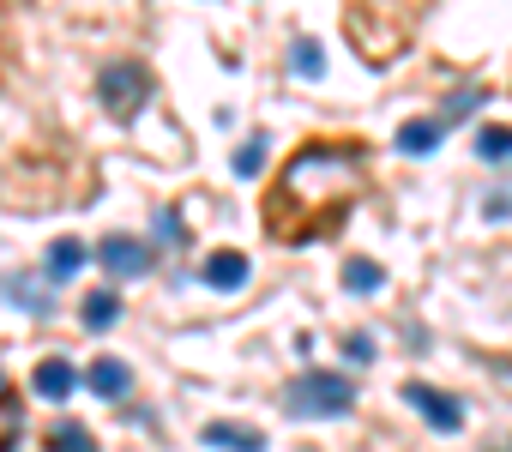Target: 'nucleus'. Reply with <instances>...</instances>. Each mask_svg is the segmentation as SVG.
Returning <instances> with one entry per match:
<instances>
[{"label": "nucleus", "mask_w": 512, "mask_h": 452, "mask_svg": "<svg viewBox=\"0 0 512 452\" xmlns=\"http://www.w3.org/2000/svg\"><path fill=\"white\" fill-rule=\"evenodd\" d=\"M284 410L290 416H350L356 410V380L350 374H332V368H308V374L290 380Z\"/></svg>", "instance_id": "obj_1"}, {"label": "nucleus", "mask_w": 512, "mask_h": 452, "mask_svg": "<svg viewBox=\"0 0 512 452\" xmlns=\"http://www.w3.org/2000/svg\"><path fill=\"white\" fill-rule=\"evenodd\" d=\"M145 91H151V79H145V67H133V61H109V67L97 73V97L109 103V115H133V109L145 103Z\"/></svg>", "instance_id": "obj_2"}, {"label": "nucleus", "mask_w": 512, "mask_h": 452, "mask_svg": "<svg viewBox=\"0 0 512 452\" xmlns=\"http://www.w3.org/2000/svg\"><path fill=\"white\" fill-rule=\"evenodd\" d=\"M97 266H103L115 284H127V278H145V272L157 266V254H151V242H139V236H109V242L97 248Z\"/></svg>", "instance_id": "obj_3"}, {"label": "nucleus", "mask_w": 512, "mask_h": 452, "mask_svg": "<svg viewBox=\"0 0 512 452\" xmlns=\"http://www.w3.org/2000/svg\"><path fill=\"white\" fill-rule=\"evenodd\" d=\"M404 398H410V410H422V422H428V428H440V434H452V428L464 422V404H458L452 392H440V386L410 380V386H404Z\"/></svg>", "instance_id": "obj_4"}, {"label": "nucleus", "mask_w": 512, "mask_h": 452, "mask_svg": "<svg viewBox=\"0 0 512 452\" xmlns=\"http://www.w3.org/2000/svg\"><path fill=\"white\" fill-rule=\"evenodd\" d=\"M31 386H37V398H49V404H61V398H73V386H79V368H73L67 356H49V362H37V374H31Z\"/></svg>", "instance_id": "obj_5"}, {"label": "nucleus", "mask_w": 512, "mask_h": 452, "mask_svg": "<svg viewBox=\"0 0 512 452\" xmlns=\"http://www.w3.org/2000/svg\"><path fill=\"white\" fill-rule=\"evenodd\" d=\"M85 386H91L97 398H127V392H133V368H127L121 356H97V362L85 368Z\"/></svg>", "instance_id": "obj_6"}, {"label": "nucleus", "mask_w": 512, "mask_h": 452, "mask_svg": "<svg viewBox=\"0 0 512 452\" xmlns=\"http://www.w3.org/2000/svg\"><path fill=\"white\" fill-rule=\"evenodd\" d=\"M205 446H217V452H266V434L247 428V422H211Z\"/></svg>", "instance_id": "obj_7"}, {"label": "nucleus", "mask_w": 512, "mask_h": 452, "mask_svg": "<svg viewBox=\"0 0 512 452\" xmlns=\"http://www.w3.org/2000/svg\"><path fill=\"white\" fill-rule=\"evenodd\" d=\"M440 133H446L440 115H416V121L398 127V151H404V157H428V151L440 145Z\"/></svg>", "instance_id": "obj_8"}, {"label": "nucleus", "mask_w": 512, "mask_h": 452, "mask_svg": "<svg viewBox=\"0 0 512 452\" xmlns=\"http://www.w3.org/2000/svg\"><path fill=\"white\" fill-rule=\"evenodd\" d=\"M91 254H97V248H85V242H73V236L49 242V278H55V284H67V278H73V272H79Z\"/></svg>", "instance_id": "obj_9"}, {"label": "nucleus", "mask_w": 512, "mask_h": 452, "mask_svg": "<svg viewBox=\"0 0 512 452\" xmlns=\"http://www.w3.org/2000/svg\"><path fill=\"white\" fill-rule=\"evenodd\" d=\"M199 278H205L211 290H241V284H247V254H211Z\"/></svg>", "instance_id": "obj_10"}, {"label": "nucleus", "mask_w": 512, "mask_h": 452, "mask_svg": "<svg viewBox=\"0 0 512 452\" xmlns=\"http://www.w3.org/2000/svg\"><path fill=\"white\" fill-rule=\"evenodd\" d=\"M79 320H85L91 332H109V326L121 320V296H115V290H91L85 308H79Z\"/></svg>", "instance_id": "obj_11"}, {"label": "nucleus", "mask_w": 512, "mask_h": 452, "mask_svg": "<svg viewBox=\"0 0 512 452\" xmlns=\"http://www.w3.org/2000/svg\"><path fill=\"white\" fill-rule=\"evenodd\" d=\"M476 157H482V163H506V157H512V127H506V121H488V127L476 133Z\"/></svg>", "instance_id": "obj_12"}, {"label": "nucleus", "mask_w": 512, "mask_h": 452, "mask_svg": "<svg viewBox=\"0 0 512 452\" xmlns=\"http://www.w3.org/2000/svg\"><path fill=\"white\" fill-rule=\"evenodd\" d=\"M380 284H386V272H380L374 260H344V290H350V296H374Z\"/></svg>", "instance_id": "obj_13"}, {"label": "nucleus", "mask_w": 512, "mask_h": 452, "mask_svg": "<svg viewBox=\"0 0 512 452\" xmlns=\"http://www.w3.org/2000/svg\"><path fill=\"white\" fill-rule=\"evenodd\" d=\"M49 452H97V440H91V428H79V422H55V428H49Z\"/></svg>", "instance_id": "obj_14"}, {"label": "nucleus", "mask_w": 512, "mask_h": 452, "mask_svg": "<svg viewBox=\"0 0 512 452\" xmlns=\"http://www.w3.org/2000/svg\"><path fill=\"white\" fill-rule=\"evenodd\" d=\"M266 151H272V145H266V133H253V139L235 151V175H241V181H253V175L266 169Z\"/></svg>", "instance_id": "obj_15"}, {"label": "nucleus", "mask_w": 512, "mask_h": 452, "mask_svg": "<svg viewBox=\"0 0 512 452\" xmlns=\"http://www.w3.org/2000/svg\"><path fill=\"white\" fill-rule=\"evenodd\" d=\"M290 67H296L302 79H320V73H326V61H320V43H308V37H302V43H296V55H290Z\"/></svg>", "instance_id": "obj_16"}, {"label": "nucleus", "mask_w": 512, "mask_h": 452, "mask_svg": "<svg viewBox=\"0 0 512 452\" xmlns=\"http://www.w3.org/2000/svg\"><path fill=\"white\" fill-rule=\"evenodd\" d=\"M482 211H488V217H494V223H500V217H512V187H494V193H488V205H482Z\"/></svg>", "instance_id": "obj_17"}, {"label": "nucleus", "mask_w": 512, "mask_h": 452, "mask_svg": "<svg viewBox=\"0 0 512 452\" xmlns=\"http://www.w3.org/2000/svg\"><path fill=\"white\" fill-rule=\"evenodd\" d=\"M344 350H350V362H374V332H356Z\"/></svg>", "instance_id": "obj_18"}, {"label": "nucleus", "mask_w": 512, "mask_h": 452, "mask_svg": "<svg viewBox=\"0 0 512 452\" xmlns=\"http://www.w3.org/2000/svg\"><path fill=\"white\" fill-rule=\"evenodd\" d=\"M0 398H7V380H0Z\"/></svg>", "instance_id": "obj_19"}]
</instances>
